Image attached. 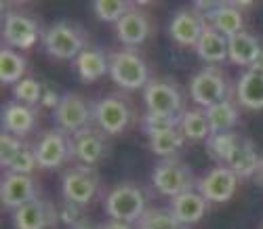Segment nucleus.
Segmentation results:
<instances>
[{
	"label": "nucleus",
	"mask_w": 263,
	"mask_h": 229,
	"mask_svg": "<svg viewBox=\"0 0 263 229\" xmlns=\"http://www.w3.org/2000/svg\"><path fill=\"white\" fill-rule=\"evenodd\" d=\"M145 194L137 183H120L114 189H109L105 196V213L114 221H124V223H137L145 208Z\"/></svg>",
	"instance_id": "obj_1"
},
{
	"label": "nucleus",
	"mask_w": 263,
	"mask_h": 229,
	"mask_svg": "<svg viewBox=\"0 0 263 229\" xmlns=\"http://www.w3.org/2000/svg\"><path fill=\"white\" fill-rule=\"evenodd\" d=\"M42 44L55 59H76L86 47L84 30L70 21H55L42 34Z\"/></svg>",
	"instance_id": "obj_2"
},
{
	"label": "nucleus",
	"mask_w": 263,
	"mask_h": 229,
	"mask_svg": "<svg viewBox=\"0 0 263 229\" xmlns=\"http://www.w3.org/2000/svg\"><path fill=\"white\" fill-rule=\"evenodd\" d=\"M109 76H112V80L118 86H122L126 90L145 88L147 82L152 80L149 72H147V63L133 49L116 51L109 55Z\"/></svg>",
	"instance_id": "obj_3"
},
{
	"label": "nucleus",
	"mask_w": 263,
	"mask_h": 229,
	"mask_svg": "<svg viewBox=\"0 0 263 229\" xmlns=\"http://www.w3.org/2000/svg\"><path fill=\"white\" fill-rule=\"evenodd\" d=\"M133 105L122 95H105L95 101L93 105V118L101 132L105 135H120L128 128L133 120Z\"/></svg>",
	"instance_id": "obj_4"
},
{
	"label": "nucleus",
	"mask_w": 263,
	"mask_h": 229,
	"mask_svg": "<svg viewBox=\"0 0 263 229\" xmlns=\"http://www.w3.org/2000/svg\"><path fill=\"white\" fill-rule=\"evenodd\" d=\"M152 185H154L162 196H168L173 200V198H177V196H181L194 187L192 168L177 158H166L154 166Z\"/></svg>",
	"instance_id": "obj_5"
},
{
	"label": "nucleus",
	"mask_w": 263,
	"mask_h": 229,
	"mask_svg": "<svg viewBox=\"0 0 263 229\" xmlns=\"http://www.w3.org/2000/svg\"><path fill=\"white\" fill-rule=\"evenodd\" d=\"M99 192V175L93 166L76 164L61 179V194L65 202L86 206Z\"/></svg>",
	"instance_id": "obj_6"
},
{
	"label": "nucleus",
	"mask_w": 263,
	"mask_h": 229,
	"mask_svg": "<svg viewBox=\"0 0 263 229\" xmlns=\"http://www.w3.org/2000/svg\"><path fill=\"white\" fill-rule=\"evenodd\" d=\"M190 95L200 107H211L228 95V80L217 67H202L190 80Z\"/></svg>",
	"instance_id": "obj_7"
},
{
	"label": "nucleus",
	"mask_w": 263,
	"mask_h": 229,
	"mask_svg": "<svg viewBox=\"0 0 263 229\" xmlns=\"http://www.w3.org/2000/svg\"><path fill=\"white\" fill-rule=\"evenodd\" d=\"M38 24L28 13L7 11L3 13V42L11 49L28 51L38 40Z\"/></svg>",
	"instance_id": "obj_8"
},
{
	"label": "nucleus",
	"mask_w": 263,
	"mask_h": 229,
	"mask_svg": "<svg viewBox=\"0 0 263 229\" xmlns=\"http://www.w3.org/2000/svg\"><path fill=\"white\" fill-rule=\"evenodd\" d=\"M143 101L147 111H156V113H177L181 116V107H183V97L181 90L177 88L173 80L166 78H152L147 86L143 88Z\"/></svg>",
	"instance_id": "obj_9"
},
{
	"label": "nucleus",
	"mask_w": 263,
	"mask_h": 229,
	"mask_svg": "<svg viewBox=\"0 0 263 229\" xmlns=\"http://www.w3.org/2000/svg\"><path fill=\"white\" fill-rule=\"evenodd\" d=\"M38 166L40 168H59L68 162L72 154V137H68L61 128L47 130L34 145Z\"/></svg>",
	"instance_id": "obj_10"
},
{
	"label": "nucleus",
	"mask_w": 263,
	"mask_h": 229,
	"mask_svg": "<svg viewBox=\"0 0 263 229\" xmlns=\"http://www.w3.org/2000/svg\"><path fill=\"white\" fill-rule=\"evenodd\" d=\"M93 118V111L86 103V99L78 93H65L61 95V101L55 109V120L63 132H78L89 128V122Z\"/></svg>",
	"instance_id": "obj_11"
},
{
	"label": "nucleus",
	"mask_w": 263,
	"mask_h": 229,
	"mask_svg": "<svg viewBox=\"0 0 263 229\" xmlns=\"http://www.w3.org/2000/svg\"><path fill=\"white\" fill-rule=\"evenodd\" d=\"M59 221V211L55 204L45 198H34L28 204L13 211L15 229H47Z\"/></svg>",
	"instance_id": "obj_12"
},
{
	"label": "nucleus",
	"mask_w": 263,
	"mask_h": 229,
	"mask_svg": "<svg viewBox=\"0 0 263 229\" xmlns=\"http://www.w3.org/2000/svg\"><path fill=\"white\" fill-rule=\"evenodd\" d=\"M206 28V19L202 13H198L194 7L177 9L171 17L168 34L175 42L183 44V47H196Z\"/></svg>",
	"instance_id": "obj_13"
},
{
	"label": "nucleus",
	"mask_w": 263,
	"mask_h": 229,
	"mask_svg": "<svg viewBox=\"0 0 263 229\" xmlns=\"http://www.w3.org/2000/svg\"><path fill=\"white\" fill-rule=\"evenodd\" d=\"M196 189L209 202H228L238 189V177L230 166L217 164L198 181Z\"/></svg>",
	"instance_id": "obj_14"
},
{
	"label": "nucleus",
	"mask_w": 263,
	"mask_h": 229,
	"mask_svg": "<svg viewBox=\"0 0 263 229\" xmlns=\"http://www.w3.org/2000/svg\"><path fill=\"white\" fill-rule=\"evenodd\" d=\"M72 154L78 160V164L84 166H95L107 154V143L103 139L101 130L95 128H84L72 135Z\"/></svg>",
	"instance_id": "obj_15"
},
{
	"label": "nucleus",
	"mask_w": 263,
	"mask_h": 229,
	"mask_svg": "<svg viewBox=\"0 0 263 229\" xmlns=\"http://www.w3.org/2000/svg\"><path fill=\"white\" fill-rule=\"evenodd\" d=\"M0 198H3V206L9 211H17L19 206L28 204L30 200L38 198L36 196V181L32 175H17V173H5L3 185H0Z\"/></svg>",
	"instance_id": "obj_16"
},
{
	"label": "nucleus",
	"mask_w": 263,
	"mask_h": 229,
	"mask_svg": "<svg viewBox=\"0 0 263 229\" xmlns=\"http://www.w3.org/2000/svg\"><path fill=\"white\" fill-rule=\"evenodd\" d=\"M149 17L143 9H139L137 5L126 11L120 21L116 24V34H118V40L122 44H126L128 49H133V47H139V44H143L149 36Z\"/></svg>",
	"instance_id": "obj_17"
},
{
	"label": "nucleus",
	"mask_w": 263,
	"mask_h": 229,
	"mask_svg": "<svg viewBox=\"0 0 263 229\" xmlns=\"http://www.w3.org/2000/svg\"><path fill=\"white\" fill-rule=\"evenodd\" d=\"M168 208L173 211L175 219H177L181 225H194L206 215L209 200L198 189H190L177 198H173Z\"/></svg>",
	"instance_id": "obj_18"
},
{
	"label": "nucleus",
	"mask_w": 263,
	"mask_h": 229,
	"mask_svg": "<svg viewBox=\"0 0 263 229\" xmlns=\"http://www.w3.org/2000/svg\"><path fill=\"white\" fill-rule=\"evenodd\" d=\"M36 124V111L19 101H7L3 105V130L15 137L28 135Z\"/></svg>",
	"instance_id": "obj_19"
},
{
	"label": "nucleus",
	"mask_w": 263,
	"mask_h": 229,
	"mask_svg": "<svg viewBox=\"0 0 263 229\" xmlns=\"http://www.w3.org/2000/svg\"><path fill=\"white\" fill-rule=\"evenodd\" d=\"M261 49L263 47L259 44L257 36L247 32V30H242V32H238V34L228 38V51H230L228 59L232 63H236V65H249L251 67L255 63L257 55L261 53Z\"/></svg>",
	"instance_id": "obj_20"
},
{
	"label": "nucleus",
	"mask_w": 263,
	"mask_h": 229,
	"mask_svg": "<svg viewBox=\"0 0 263 229\" xmlns=\"http://www.w3.org/2000/svg\"><path fill=\"white\" fill-rule=\"evenodd\" d=\"M206 24L230 38V36H234L238 32H242L245 13L240 11L234 3H219L217 9L206 15Z\"/></svg>",
	"instance_id": "obj_21"
},
{
	"label": "nucleus",
	"mask_w": 263,
	"mask_h": 229,
	"mask_svg": "<svg viewBox=\"0 0 263 229\" xmlns=\"http://www.w3.org/2000/svg\"><path fill=\"white\" fill-rule=\"evenodd\" d=\"M196 53H198V57L206 63H221L223 59H228V53H230L228 51V36L206 24L198 44H196Z\"/></svg>",
	"instance_id": "obj_22"
},
{
	"label": "nucleus",
	"mask_w": 263,
	"mask_h": 229,
	"mask_svg": "<svg viewBox=\"0 0 263 229\" xmlns=\"http://www.w3.org/2000/svg\"><path fill=\"white\" fill-rule=\"evenodd\" d=\"M236 97L240 105H245L249 109H263V74L247 70L238 78Z\"/></svg>",
	"instance_id": "obj_23"
},
{
	"label": "nucleus",
	"mask_w": 263,
	"mask_h": 229,
	"mask_svg": "<svg viewBox=\"0 0 263 229\" xmlns=\"http://www.w3.org/2000/svg\"><path fill=\"white\" fill-rule=\"evenodd\" d=\"M259 164H261V158L257 154V147L251 139L242 137L232 156V160L228 162V166L236 173V177H251L255 173H259Z\"/></svg>",
	"instance_id": "obj_24"
},
{
	"label": "nucleus",
	"mask_w": 263,
	"mask_h": 229,
	"mask_svg": "<svg viewBox=\"0 0 263 229\" xmlns=\"http://www.w3.org/2000/svg\"><path fill=\"white\" fill-rule=\"evenodd\" d=\"M76 72L84 82H95L109 72V59L101 49H84L76 57Z\"/></svg>",
	"instance_id": "obj_25"
},
{
	"label": "nucleus",
	"mask_w": 263,
	"mask_h": 229,
	"mask_svg": "<svg viewBox=\"0 0 263 229\" xmlns=\"http://www.w3.org/2000/svg\"><path fill=\"white\" fill-rule=\"evenodd\" d=\"M26 67H28V61L26 57L17 53L15 49L7 47L3 44V49H0V80L3 84H17L21 78H26Z\"/></svg>",
	"instance_id": "obj_26"
},
{
	"label": "nucleus",
	"mask_w": 263,
	"mask_h": 229,
	"mask_svg": "<svg viewBox=\"0 0 263 229\" xmlns=\"http://www.w3.org/2000/svg\"><path fill=\"white\" fill-rule=\"evenodd\" d=\"M240 139H242V135H238L234 130H228V132H217V135H211L206 139V151L213 160L217 162H221L223 166H228V162L232 160Z\"/></svg>",
	"instance_id": "obj_27"
},
{
	"label": "nucleus",
	"mask_w": 263,
	"mask_h": 229,
	"mask_svg": "<svg viewBox=\"0 0 263 229\" xmlns=\"http://www.w3.org/2000/svg\"><path fill=\"white\" fill-rule=\"evenodd\" d=\"M206 111V118H209V126H211V132L217 135V132H228L234 128V124L238 122V109L236 105L230 101V99H223L211 107L204 109Z\"/></svg>",
	"instance_id": "obj_28"
},
{
	"label": "nucleus",
	"mask_w": 263,
	"mask_h": 229,
	"mask_svg": "<svg viewBox=\"0 0 263 229\" xmlns=\"http://www.w3.org/2000/svg\"><path fill=\"white\" fill-rule=\"evenodd\" d=\"M179 128L185 135V139H192V141H206L213 135L204 109H185L181 113Z\"/></svg>",
	"instance_id": "obj_29"
},
{
	"label": "nucleus",
	"mask_w": 263,
	"mask_h": 229,
	"mask_svg": "<svg viewBox=\"0 0 263 229\" xmlns=\"http://www.w3.org/2000/svg\"><path fill=\"white\" fill-rule=\"evenodd\" d=\"M149 141V149L156 156H164V158H173V154H177L183 143H185V135L181 132V128H173L154 137H147Z\"/></svg>",
	"instance_id": "obj_30"
},
{
	"label": "nucleus",
	"mask_w": 263,
	"mask_h": 229,
	"mask_svg": "<svg viewBox=\"0 0 263 229\" xmlns=\"http://www.w3.org/2000/svg\"><path fill=\"white\" fill-rule=\"evenodd\" d=\"M183 225L175 219L171 208H147L137 221V229H181Z\"/></svg>",
	"instance_id": "obj_31"
},
{
	"label": "nucleus",
	"mask_w": 263,
	"mask_h": 229,
	"mask_svg": "<svg viewBox=\"0 0 263 229\" xmlns=\"http://www.w3.org/2000/svg\"><path fill=\"white\" fill-rule=\"evenodd\" d=\"M181 124V116L177 113H156V111H147L141 118V128L147 137H154L173 128H179Z\"/></svg>",
	"instance_id": "obj_32"
},
{
	"label": "nucleus",
	"mask_w": 263,
	"mask_h": 229,
	"mask_svg": "<svg viewBox=\"0 0 263 229\" xmlns=\"http://www.w3.org/2000/svg\"><path fill=\"white\" fill-rule=\"evenodd\" d=\"M42 90H45V86H42L36 78L32 76H26V78H21L15 86H13V97L19 101V103H24V105H36L40 103L42 99Z\"/></svg>",
	"instance_id": "obj_33"
},
{
	"label": "nucleus",
	"mask_w": 263,
	"mask_h": 229,
	"mask_svg": "<svg viewBox=\"0 0 263 229\" xmlns=\"http://www.w3.org/2000/svg\"><path fill=\"white\" fill-rule=\"evenodd\" d=\"M133 7V3H124V0H95L93 3V11L101 21H116V24Z\"/></svg>",
	"instance_id": "obj_34"
},
{
	"label": "nucleus",
	"mask_w": 263,
	"mask_h": 229,
	"mask_svg": "<svg viewBox=\"0 0 263 229\" xmlns=\"http://www.w3.org/2000/svg\"><path fill=\"white\" fill-rule=\"evenodd\" d=\"M24 145L26 143L19 137L3 130V135H0V164H3V168H9L13 164V160L17 158V154L21 151Z\"/></svg>",
	"instance_id": "obj_35"
},
{
	"label": "nucleus",
	"mask_w": 263,
	"mask_h": 229,
	"mask_svg": "<svg viewBox=\"0 0 263 229\" xmlns=\"http://www.w3.org/2000/svg\"><path fill=\"white\" fill-rule=\"evenodd\" d=\"M38 166V158H36V149L32 145H24L21 151L17 154V158L13 160V164L7 168L9 173H17V175H32V170Z\"/></svg>",
	"instance_id": "obj_36"
},
{
	"label": "nucleus",
	"mask_w": 263,
	"mask_h": 229,
	"mask_svg": "<svg viewBox=\"0 0 263 229\" xmlns=\"http://www.w3.org/2000/svg\"><path fill=\"white\" fill-rule=\"evenodd\" d=\"M80 206H76V204H72V202H63V208L59 211V221H63V223H68V225H76L80 219Z\"/></svg>",
	"instance_id": "obj_37"
},
{
	"label": "nucleus",
	"mask_w": 263,
	"mask_h": 229,
	"mask_svg": "<svg viewBox=\"0 0 263 229\" xmlns=\"http://www.w3.org/2000/svg\"><path fill=\"white\" fill-rule=\"evenodd\" d=\"M59 101H61V95L57 93V90L51 88V86H45V90H42V99H40V103L45 105V107H53V109H57Z\"/></svg>",
	"instance_id": "obj_38"
},
{
	"label": "nucleus",
	"mask_w": 263,
	"mask_h": 229,
	"mask_svg": "<svg viewBox=\"0 0 263 229\" xmlns=\"http://www.w3.org/2000/svg\"><path fill=\"white\" fill-rule=\"evenodd\" d=\"M99 229H133L130 227V223H124V221H114V219H109L107 223H103Z\"/></svg>",
	"instance_id": "obj_39"
},
{
	"label": "nucleus",
	"mask_w": 263,
	"mask_h": 229,
	"mask_svg": "<svg viewBox=\"0 0 263 229\" xmlns=\"http://www.w3.org/2000/svg\"><path fill=\"white\" fill-rule=\"evenodd\" d=\"M251 70H253V72H259V74H263V49H261V53L257 55L255 63L251 65Z\"/></svg>",
	"instance_id": "obj_40"
},
{
	"label": "nucleus",
	"mask_w": 263,
	"mask_h": 229,
	"mask_svg": "<svg viewBox=\"0 0 263 229\" xmlns=\"http://www.w3.org/2000/svg\"><path fill=\"white\" fill-rule=\"evenodd\" d=\"M72 229H99V227H95L91 221H86V219H80Z\"/></svg>",
	"instance_id": "obj_41"
},
{
	"label": "nucleus",
	"mask_w": 263,
	"mask_h": 229,
	"mask_svg": "<svg viewBox=\"0 0 263 229\" xmlns=\"http://www.w3.org/2000/svg\"><path fill=\"white\" fill-rule=\"evenodd\" d=\"M259 179H261V183H263V158H261V164H259Z\"/></svg>",
	"instance_id": "obj_42"
}]
</instances>
